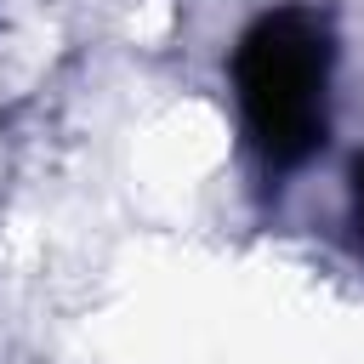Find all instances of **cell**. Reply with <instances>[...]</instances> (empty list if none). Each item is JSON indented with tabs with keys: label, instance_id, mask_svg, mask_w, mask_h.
Segmentation results:
<instances>
[{
	"label": "cell",
	"instance_id": "obj_1",
	"mask_svg": "<svg viewBox=\"0 0 364 364\" xmlns=\"http://www.w3.org/2000/svg\"><path fill=\"white\" fill-rule=\"evenodd\" d=\"M330 28L307 6L256 17L233 51V97L256 154L273 171H296L330 131Z\"/></svg>",
	"mask_w": 364,
	"mask_h": 364
},
{
	"label": "cell",
	"instance_id": "obj_2",
	"mask_svg": "<svg viewBox=\"0 0 364 364\" xmlns=\"http://www.w3.org/2000/svg\"><path fill=\"white\" fill-rule=\"evenodd\" d=\"M353 228H358V245H364V159H353Z\"/></svg>",
	"mask_w": 364,
	"mask_h": 364
}]
</instances>
